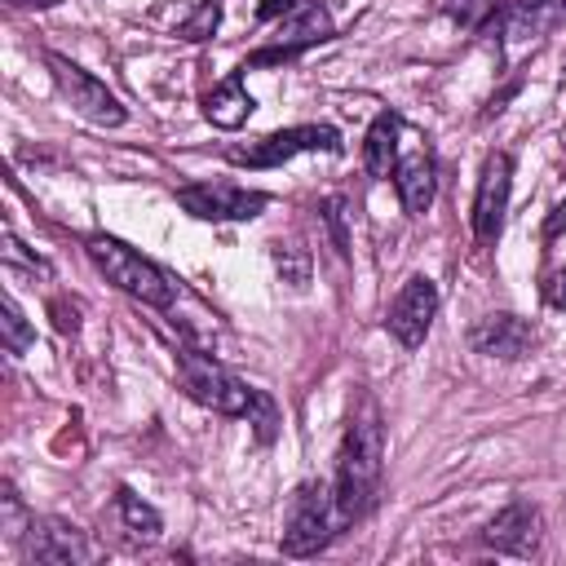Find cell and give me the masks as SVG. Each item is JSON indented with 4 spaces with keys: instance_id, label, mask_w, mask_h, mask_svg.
I'll use <instances>...</instances> for the list:
<instances>
[{
    "instance_id": "cell-1",
    "label": "cell",
    "mask_w": 566,
    "mask_h": 566,
    "mask_svg": "<svg viewBox=\"0 0 566 566\" xmlns=\"http://www.w3.org/2000/svg\"><path fill=\"white\" fill-rule=\"evenodd\" d=\"M380 473H385V424H380V407L371 398H363L345 424V438L336 451V478H332L336 509H340L345 526L371 513Z\"/></svg>"
},
{
    "instance_id": "cell-2",
    "label": "cell",
    "mask_w": 566,
    "mask_h": 566,
    "mask_svg": "<svg viewBox=\"0 0 566 566\" xmlns=\"http://www.w3.org/2000/svg\"><path fill=\"white\" fill-rule=\"evenodd\" d=\"M84 248H88L93 265L106 274V283H115L133 301H146V305H159V310L177 301V283L150 256H142L137 248H128V243H119L111 234H88Z\"/></svg>"
},
{
    "instance_id": "cell-3",
    "label": "cell",
    "mask_w": 566,
    "mask_h": 566,
    "mask_svg": "<svg viewBox=\"0 0 566 566\" xmlns=\"http://www.w3.org/2000/svg\"><path fill=\"white\" fill-rule=\"evenodd\" d=\"M340 509L336 491L327 482H301L287 500V522H283V553L287 557H310L327 548V539L340 531Z\"/></svg>"
},
{
    "instance_id": "cell-4",
    "label": "cell",
    "mask_w": 566,
    "mask_h": 566,
    "mask_svg": "<svg viewBox=\"0 0 566 566\" xmlns=\"http://www.w3.org/2000/svg\"><path fill=\"white\" fill-rule=\"evenodd\" d=\"M177 376H181V389H186L199 407H208V411H217V416H248L252 389H248L234 371H226L217 358H208V354H199V349H181V354H177Z\"/></svg>"
},
{
    "instance_id": "cell-5",
    "label": "cell",
    "mask_w": 566,
    "mask_h": 566,
    "mask_svg": "<svg viewBox=\"0 0 566 566\" xmlns=\"http://www.w3.org/2000/svg\"><path fill=\"white\" fill-rule=\"evenodd\" d=\"M49 62V71H53V84L62 88V97L71 102V111L75 115H84L88 124H102V128H115V124H124V106H119V97L97 80V75H88L84 66H75L71 57H62V53H49L44 57Z\"/></svg>"
},
{
    "instance_id": "cell-6",
    "label": "cell",
    "mask_w": 566,
    "mask_h": 566,
    "mask_svg": "<svg viewBox=\"0 0 566 566\" xmlns=\"http://www.w3.org/2000/svg\"><path fill=\"white\" fill-rule=\"evenodd\" d=\"M177 203L199 221H252L270 203L265 190H243L234 181H195L177 190Z\"/></svg>"
},
{
    "instance_id": "cell-7",
    "label": "cell",
    "mask_w": 566,
    "mask_h": 566,
    "mask_svg": "<svg viewBox=\"0 0 566 566\" xmlns=\"http://www.w3.org/2000/svg\"><path fill=\"white\" fill-rule=\"evenodd\" d=\"M433 314H438V283L429 274H411L398 296L389 301V314H385V327L389 336L402 345V349H416L429 327H433Z\"/></svg>"
},
{
    "instance_id": "cell-8",
    "label": "cell",
    "mask_w": 566,
    "mask_h": 566,
    "mask_svg": "<svg viewBox=\"0 0 566 566\" xmlns=\"http://www.w3.org/2000/svg\"><path fill=\"white\" fill-rule=\"evenodd\" d=\"M301 150H340V133L332 124H296V128H279L243 150H234V164H248V168H274V164H287L292 155Z\"/></svg>"
},
{
    "instance_id": "cell-9",
    "label": "cell",
    "mask_w": 566,
    "mask_h": 566,
    "mask_svg": "<svg viewBox=\"0 0 566 566\" xmlns=\"http://www.w3.org/2000/svg\"><path fill=\"white\" fill-rule=\"evenodd\" d=\"M509 190H513V159L504 150L486 155L482 177H478V195H473V239L478 243H495L504 230V212H509Z\"/></svg>"
},
{
    "instance_id": "cell-10",
    "label": "cell",
    "mask_w": 566,
    "mask_h": 566,
    "mask_svg": "<svg viewBox=\"0 0 566 566\" xmlns=\"http://www.w3.org/2000/svg\"><path fill=\"white\" fill-rule=\"evenodd\" d=\"M27 557L40 566H84L97 557V548L88 544V535L62 517H31L27 526Z\"/></svg>"
},
{
    "instance_id": "cell-11",
    "label": "cell",
    "mask_w": 566,
    "mask_h": 566,
    "mask_svg": "<svg viewBox=\"0 0 566 566\" xmlns=\"http://www.w3.org/2000/svg\"><path fill=\"white\" fill-rule=\"evenodd\" d=\"M469 345H473L478 354H486V358L513 363V358H522V354L535 345V327H531L526 318H517V314H482V318L469 327Z\"/></svg>"
},
{
    "instance_id": "cell-12",
    "label": "cell",
    "mask_w": 566,
    "mask_h": 566,
    "mask_svg": "<svg viewBox=\"0 0 566 566\" xmlns=\"http://www.w3.org/2000/svg\"><path fill=\"white\" fill-rule=\"evenodd\" d=\"M482 539H486L495 553L531 557V553L539 548V513H535V504H526V500L504 504V509L482 526Z\"/></svg>"
},
{
    "instance_id": "cell-13",
    "label": "cell",
    "mask_w": 566,
    "mask_h": 566,
    "mask_svg": "<svg viewBox=\"0 0 566 566\" xmlns=\"http://www.w3.org/2000/svg\"><path fill=\"white\" fill-rule=\"evenodd\" d=\"M389 177H394V190H398V199H402V212H407V217H424L429 203H433V195H438L433 155H429L424 146H411V150L398 155V164H394Z\"/></svg>"
},
{
    "instance_id": "cell-14",
    "label": "cell",
    "mask_w": 566,
    "mask_h": 566,
    "mask_svg": "<svg viewBox=\"0 0 566 566\" xmlns=\"http://www.w3.org/2000/svg\"><path fill=\"white\" fill-rule=\"evenodd\" d=\"M562 22H566V0H513L504 13V35H509V44L522 49Z\"/></svg>"
},
{
    "instance_id": "cell-15",
    "label": "cell",
    "mask_w": 566,
    "mask_h": 566,
    "mask_svg": "<svg viewBox=\"0 0 566 566\" xmlns=\"http://www.w3.org/2000/svg\"><path fill=\"white\" fill-rule=\"evenodd\" d=\"M398 133H402V124H398V115L394 111H385V115H376L371 119V128H367V137H363V164H367V172L371 177H389L394 172V164H398Z\"/></svg>"
},
{
    "instance_id": "cell-16",
    "label": "cell",
    "mask_w": 566,
    "mask_h": 566,
    "mask_svg": "<svg viewBox=\"0 0 566 566\" xmlns=\"http://www.w3.org/2000/svg\"><path fill=\"white\" fill-rule=\"evenodd\" d=\"M256 111V102H252V93L243 88V80L239 75H230V80H221L208 97H203V115L217 124V128H239V124H248V115Z\"/></svg>"
},
{
    "instance_id": "cell-17",
    "label": "cell",
    "mask_w": 566,
    "mask_h": 566,
    "mask_svg": "<svg viewBox=\"0 0 566 566\" xmlns=\"http://www.w3.org/2000/svg\"><path fill=\"white\" fill-rule=\"evenodd\" d=\"M115 513H119L124 531H128L137 544H155V539H159V531H164V517L155 513V504H146L142 495H133L128 486H119V491H115Z\"/></svg>"
},
{
    "instance_id": "cell-18",
    "label": "cell",
    "mask_w": 566,
    "mask_h": 566,
    "mask_svg": "<svg viewBox=\"0 0 566 566\" xmlns=\"http://www.w3.org/2000/svg\"><path fill=\"white\" fill-rule=\"evenodd\" d=\"M0 332H4V349L9 354H27L35 345V327L27 323V314L18 310L13 296H4V305H0Z\"/></svg>"
},
{
    "instance_id": "cell-19",
    "label": "cell",
    "mask_w": 566,
    "mask_h": 566,
    "mask_svg": "<svg viewBox=\"0 0 566 566\" xmlns=\"http://www.w3.org/2000/svg\"><path fill=\"white\" fill-rule=\"evenodd\" d=\"M274 270L283 274V283L305 287V283H310V252H305L301 243H279V248H274Z\"/></svg>"
},
{
    "instance_id": "cell-20",
    "label": "cell",
    "mask_w": 566,
    "mask_h": 566,
    "mask_svg": "<svg viewBox=\"0 0 566 566\" xmlns=\"http://www.w3.org/2000/svg\"><path fill=\"white\" fill-rule=\"evenodd\" d=\"M221 22V0H203L186 22H181V40H208Z\"/></svg>"
},
{
    "instance_id": "cell-21",
    "label": "cell",
    "mask_w": 566,
    "mask_h": 566,
    "mask_svg": "<svg viewBox=\"0 0 566 566\" xmlns=\"http://www.w3.org/2000/svg\"><path fill=\"white\" fill-rule=\"evenodd\" d=\"M447 18L460 22V27H482L491 13H495V0H442Z\"/></svg>"
},
{
    "instance_id": "cell-22",
    "label": "cell",
    "mask_w": 566,
    "mask_h": 566,
    "mask_svg": "<svg viewBox=\"0 0 566 566\" xmlns=\"http://www.w3.org/2000/svg\"><path fill=\"white\" fill-rule=\"evenodd\" d=\"M248 420L256 424V438H261V442H270V438H274V424H279V416H274V402H270L261 389H252V402H248Z\"/></svg>"
},
{
    "instance_id": "cell-23",
    "label": "cell",
    "mask_w": 566,
    "mask_h": 566,
    "mask_svg": "<svg viewBox=\"0 0 566 566\" xmlns=\"http://www.w3.org/2000/svg\"><path fill=\"white\" fill-rule=\"evenodd\" d=\"M323 217H327V226H332L336 248L345 252V248H349V234H345V195H332V199L323 203Z\"/></svg>"
},
{
    "instance_id": "cell-24",
    "label": "cell",
    "mask_w": 566,
    "mask_h": 566,
    "mask_svg": "<svg viewBox=\"0 0 566 566\" xmlns=\"http://www.w3.org/2000/svg\"><path fill=\"white\" fill-rule=\"evenodd\" d=\"M4 261H9V265H27V270H40V274L49 270L40 256H27V252H22V243L13 239V230H4Z\"/></svg>"
},
{
    "instance_id": "cell-25",
    "label": "cell",
    "mask_w": 566,
    "mask_h": 566,
    "mask_svg": "<svg viewBox=\"0 0 566 566\" xmlns=\"http://www.w3.org/2000/svg\"><path fill=\"white\" fill-rule=\"evenodd\" d=\"M305 0H261V9H256V18L261 22H274V18H287L292 9H301Z\"/></svg>"
},
{
    "instance_id": "cell-26",
    "label": "cell",
    "mask_w": 566,
    "mask_h": 566,
    "mask_svg": "<svg viewBox=\"0 0 566 566\" xmlns=\"http://www.w3.org/2000/svg\"><path fill=\"white\" fill-rule=\"evenodd\" d=\"M562 226H566V208H557V217H553V221H548V234H557V230H562Z\"/></svg>"
},
{
    "instance_id": "cell-27",
    "label": "cell",
    "mask_w": 566,
    "mask_h": 566,
    "mask_svg": "<svg viewBox=\"0 0 566 566\" xmlns=\"http://www.w3.org/2000/svg\"><path fill=\"white\" fill-rule=\"evenodd\" d=\"M18 4H27V9H49V4H62V0H18Z\"/></svg>"
}]
</instances>
